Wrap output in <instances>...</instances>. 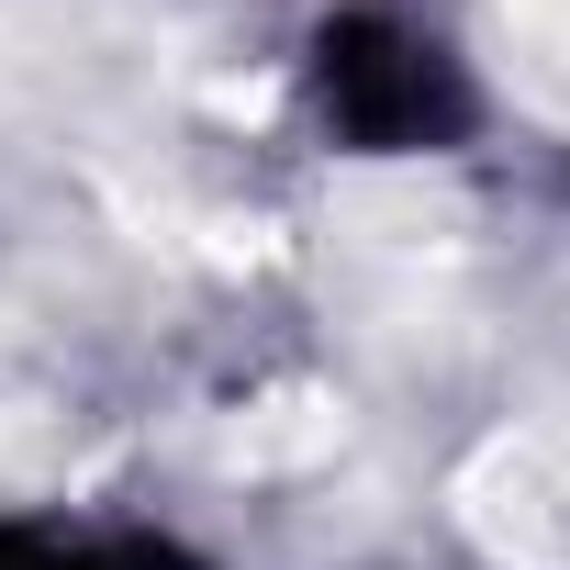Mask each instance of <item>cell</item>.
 Listing matches in <instances>:
<instances>
[{
  "label": "cell",
  "mask_w": 570,
  "mask_h": 570,
  "mask_svg": "<svg viewBox=\"0 0 570 570\" xmlns=\"http://www.w3.org/2000/svg\"><path fill=\"white\" fill-rule=\"evenodd\" d=\"M0 570H168L157 537H112V525H0Z\"/></svg>",
  "instance_id": "cell-2"
},
{
  "label": "cell",
  "mask_w": 570,
  "mask_h": 570,
  "mask_svg": "<svg viewBox=\"0 0 570 570\" xmlns=\"http://www.w3.org/2000/svg\"><path fill=\"white\" fill-rule=\"evenodd\" d=\"M325 112L370 146H436L459 124L448 46L414 35V23H336L325 35Z\"/></svg>",
  "instance_id": "cell-1"
}]
</instances>
